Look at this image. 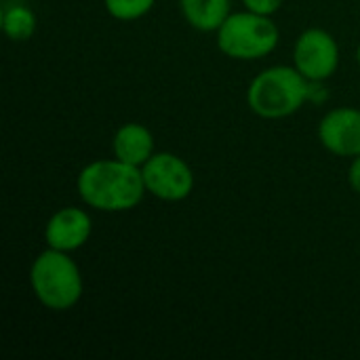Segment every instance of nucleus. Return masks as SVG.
Segmentation results:
<instances>
[{"label":"nucleus","instance_id":"obj_7","mask_svg":"<svg viewBox=\"0 0 360 360\" xmlns=\"http://www.w3.org/2000/svg\"><path fill=\"white\" fill-rule=\"evenodd\" d=\"M319 139L335 156L354 158L360 154V110L335 108L319 124Z\"/></svg>","mask_w":360,"mask_h":360},{"label":"nucleus","instance_id":"obj_1","mask_svg":"<svg viewBox=\"0 0 360 360\" xmlns=\"http://www.w3.org/2000/svg\"><path fill=\"white\" fill-rule=\"evenodd\" d=\"M78 196L91 209L103 213H120L135 209L146 190L141 167L112 160H95L86 165L76 179Z\"/></svg>","mask_w":360,"mask_h":360},{"label":"nucleus","instance_id":"obj_2","mask_svg":"<svg viewBox=\"0 0 360 360\" xmlns=\"http://www.w3.org/2000/svg\"><path fill=\"white\" fill-rule=\"evenodd\" d=\"M308 82L310 80L300 74L295 65H272L251 80L247 89V103L259 118H287L308 99Z\"/></svg>","mask_w":360,"mask_h":360},{"label":"nucleus","instance_id":"obj_15","mask_svg":"<svg viewBox=\"0 0 360 360\" xmlns=\"http://www.w3.org/2000/svg\"><path fill=\"white\" fill-rule=\"evenodd\" d=\"M356 57H359V63H360V44H359V51H356Z\"/></svg>","mask_w":360,"mask_h":360},{"label":"nucleus","instance_id":"obj_8","mask_svg":"<svg viewBox=\"0 0 360 360\" xmlns=\"http://www.w3.org/2000/svg\"><path fill=\"white\" fill-rule=\"evenodd\" d=\"M91 230L93 221L84 209L65 207L51 215V219L46 221L44 240L51 249L72 253L86 245V240L91 238Z\"/></svg>","mask_w":360,"mask_h":360},{"label":"nucleus","instance_id":"obj_6","mask_svg":"<svg viewBox=\"0 0 360 360\" xmlns=\"http://www.w3.org/2000/svg\"><path fill=\"white\" fill-rule=\"evenodd\" d=\"M293 63L310 82H323L331 78L340 65L338 40L321 27L302 32L293 49Z\"/></svg>","mask_w":360,"mask_h":360},{"label":"nucleus","instance_id":"obj_3","mask_svg":"<svg viewBox=\"0 0 360 360\" xmlns=\"http://www.w3.org/2000/svg\"><path fill=\"white\" fill-rule=\"evenodd\" d=\"M30 285L36 300L53 312L72 310L80 302L84 289L82 274L70 253L51 247L34 259Z\"/></svg>","mask_w":360,"mask_h":360},{"label":"nucleus","instance_id":"obj_4","mask_svg":"<svg viewBox=\"0 0 360 360\" xmlns=\"http://www.w3.org/2000/svg\"><path fill=\"white\" fill-rule=\"evenodd\" d=\"M281 40L276 23L270 15L253 11L230 13L217 30V46L224 55L240 61H253L270 55Z\"/></svg>","mask_w":360,"mask_h":360},{"label":"nucleus","instance_id":"obj_13","mask_svg":"<svg viewBox=\"0 0 360 360\" xmlns=\"http://www.w3.org/2000/svg\"><path fill=\"white\" fill-rule=\"evenodd\" d=\"M285 0H243V4L253 11V13H259V15H274L281 6H283Z\"/></svg>","mask_w":360,"mask_h":360},{"label":"nucleus","instance_id":"obj_5","mask_svg":"<svg viewBox=\"0 0 360 360\" xmlns=\"http://www.w3.org/2000/svg\"><path fill=\"white\" fill-rule=\"evenodd\" d=\"M148 194L158 200L179 202L194 190V173L190 165L171 152H154V156L141 167Z\"/></svg>","mask_w":360,"mask_h":360},{"label":"nucleus","instance_id":"obj_14","mask_svg":"<svg viewBox=\"0 0 360 360\" xmlns=\"http://www.w3.org/2000/svg\"><path fill=\"white\" fill-rule=\"evenodd\" d=\"M348 184H350V188L360 194V154L359 156H354L352 158V162H350V169H348Z\"/></svg>","mask_w":360,"mask_h":360},{"label":"nucleus","instance_id":"obj_12","mask_svg":"<svg viewBox=\"0 0 360 360\" xmlns=\"http://www.w3.org/2000/svg\"><path fill=\"white\" fill-rule=\"evenodd\" d=\"M156 0H103L105 11L118 21H135L152 11Z\"/></svg>","mask_w":360,"mask_h":360},{"label":"nucleus","instance_id":"obj_9","mask_svg":"<svg viewBox=\"0 0 360 360\" xmlns=\"http://www.w3.org/2000/svg\"><path fill=\"white\" fill-rule=\"evenodd\" d=\"M112 150L114 158L135 167H143L154 156V135L146 124L127 122L116 131Z\"/></svg>","mask_w":360,"mask_h":360},{"label":"nucleus","instance_id":"obj_11","mask_svg":"<svg viewBox=\"0 0 360 360\" xmlns=\"http://www.w3.org/2000/svg\"><path fill=\"white\" fill-rule=\"evenodd\" d=\"M2 30L15 42L30 40L34 36V32H36V15H34V11L23 6V4L6 6L2 11Z\"/></svg>","mask_w":360,"mask_h":360},{"label":"nucleus","instance_id":"obj_10","mask_svg":"<svg viewBox=\"0 0 360 360\" xmlns=\"http://www.w3.org/2000/svg\"><path fill=\"white\" fill-rule=\"evenodd\" d=\"M181 15L198 32H217L230 15V0H179Z\"/></svg>","mask_w":360,"mask_h":360}]
</instances>
